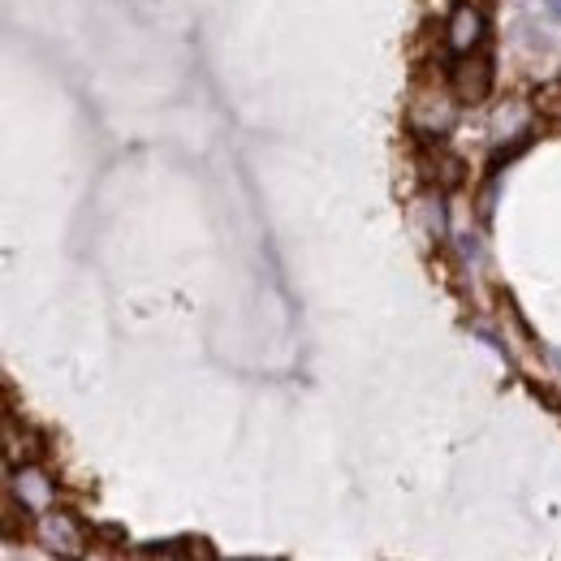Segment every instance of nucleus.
Listing matches in <instances>:
<instances>
[{
  "mask_svg": "<svg viewBox=\"0 0 561 561\" xmlns=\"http://www.w3.org/2000/svg\"><path fill=\"white\" fill-rule=\"evenodd\" d=\"M9 496L22 505V514H44V510H53V505H57V489H53V480H48L44 471H35V467L13 471V480H9Z\"/></svg>",
  "mask_w": 561,
  "mask_h": 561,
  "instance_id": "nucleus-3",
  "label": "nucleus"
},
{
  "mask_svg": "<svg viewBox=\"0 0 561 561\" xmlns=\"http://www.w3.org/2000/svg\"><path fill=\"white\" fill-rule=\"evenodd\" d=\"M449 87H454V95H458L462 104H480L492 87L489 53H484V48H467V53H458L454 73H449Z\"/></svg>",
  "mask_w": 561,
  "mask_h": 561,
  "instance_id": "nucleus-2",
  "label": "nucleus"
},
{
  "mask_svg": "<svg viewBox=\"0 0 561 561\" xmlns=\"http://www.w3.org/2000/svg\"><path fill=\"white\" fill-rule=\"evenodd\" d=\"M78 561H130V558H126L122 549H100V545H91Z\"/></svg>",
  "mask_w": 561,
  "mask_h": 561,
  "instance_id": "nucleus-4",
  "label": "nucleus"
},
{
  "mask_svg": "<svg viewBox=\"0 0 561 561\" xmlns=\"http://www.w3.org/2000/svg\"><path fill=\"white\" fill-rule=\"evenodd\" d=\"M31 536L39 540V549H48L53 558L61 561H78L91 545H87V531H82V523L66 514V510H44V514H35V527H31Z\"/></svg>",
  "mask_w": 561,
  "mask_h": 561,
  "instance_id": "nucleus-1",
  "label": "nucleus"
}]
</instances>
